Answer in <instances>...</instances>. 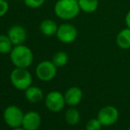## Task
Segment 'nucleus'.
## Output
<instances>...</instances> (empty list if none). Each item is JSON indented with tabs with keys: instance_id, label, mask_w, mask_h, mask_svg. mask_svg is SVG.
I'll use <instances>...</instances> for the list:
<instances>
[{
	"instance_id": "nucleus-1",
	"label": "nucleus",
	"mask_w": 130,
	"mask_h": 130,
	"mask_svg": "<svg viewBox=\"0 0 130 130\" xmlns=\"http://www.w3.org/2000/svg\"><path fill=\"white\" fill-rule=\"evenodd\" d=\"M10 59L15 67L27 68L32 65L34 54L32 50L26 45H15L10 52Z\"/></svg>"
},
{
	"instance_id": "nucleus-2",
	"label": "nucleus",
	"mask_w": 130,
	"mask_h": 130,
	"mask_svg": "<svg viewBox=\"0 0 130 130\" xmlns=\"http://www.w3.org/2000/svg\"><path fill=\"white\" fill-rule=\"evenodd\" d=\"M80 11L78 0H58L54 5L55 14L64 21H70L76 18Z\"/></svg>"
},
{
	"instance_id": "nucleus-3",
	"label": "nucleus",
	"mask_w": 130,
	"mask_h": 130,
	"mask_svg": "<svg viewBox=\"0 0 130 130\" xmlns=\"http://www.w3.org/2000/svg\"><path fill=\"white\" fill-rule=\"evenodd\" d=\"M32 75L27 68L15 67L11 72L10 80L15 89L19 90H26L32 83Z\"/></svg>"
},
{
	"instance_id": "nucleus-4",
	"label": "nucleus",
	"mask_w": 130,
	"mask_h": 130,
	"mask_svg": "<svg viewBox=\"0 0 130 130\" xmlns=\"http://www.w3.org/2000/svg\"><path fill=\"white\" fill-rule=\"evenodd\" d=\"M24 113L21 109L16 105H10L5 108L3 113V118L8 127L12 128L20 127L22 126Z\"/></svg>"
},
{
	"instance_id": "nucleus-5",
	"label": "nucleus",
	"mask_w": 130,
	"mask_h": 130,
	"mask_svg": "<svg viewBox=\"0 0 130 130\" xmlns=\"http://www.w3.org/2000/svg\"><path fill=\"white\" fill-rule=\"evenodd\" d=\"M36 74L39 80L43 82H50L57 74V67L52 61L43 60L40 62L36 68Z\"/></svg>"
},
{
	"instance_id": "nucleus-6",
	"label": "nucleus",
	"mask_w": 130,
	"mask_h": 130,
	"mask_svg": "<svg viewBox=\"0 0 130 130\" xmlns=\"http://www.w3.org/2000/svg\"><path fill=\"white\" fill-rule=\"evenodd\" d=\"M57 38L63 43H71L75 41L78 36L77 28L70 23H64L58 26Z\"/></svg>"
},
{
	"instance_id": "nucleus-7",
	"label": "nucleus",
	"mask_w": 130,
	"mask_h": 130,
	"mask_svg": "<svg viewBox=\"0 0 130 130\" xmlns=\"http://www.w3.org/2000/svg\"><path fill=\"white\" fill-rule=\"evenodd\" d=\"M65 104V96L58 91H52L45 96V105L49 111L52 112H58L62 111Z\"/></svg>"
},
{
	"instance_id": "nucleus-8",
	"label": "nucleus",
	"mask_w": 130,
	"mask_h": 130,
	"mask_svg": "<svg viewBox=\"0 0 130 130\" xmlns=\"http://www.w3.org/2000/svg\"><path fill=\"white\" fill-rule=\"evenodd\" d=\"M119 111L114 106H104L99 110L98 113V120L100 121L102 126L108 127L111 126L118 120Z\"/></svg>"
},
{
	"instance_id": "nucleus-9",
	"label": "nucleus",
	"mask_w": 130,
	"mask_h": 130,
	"mask_svg": "<svg viewBox=\"0 0 130 130\" xmlns=\"http://www.w3.org/2000/svg\"><path fill=\"white\" fill-rule=\"evenodd\" d=\"M7 36L14 46L23 44L27 40V30L21 25H14L8 29Z\"/></svg>"
},
{
	"instance_id": "nucleus-10",
	"label": "nucleus",
	"mask_w": 130,
	"mask_h": 130,
	"mask_svg": "<svg viewBox=\"0 0 130 130\" xmlns=\"http://www.w3.org/2000/svg\"><path fill=\"white\" fill-rule=\"evenodd\" d=\"M42 123L41 115L34 111H29L24 114L22 127L26 130H37Z\"/></svg>"
},
{
	"instance_id": "nucleus-11",
	"label": "nucleus",
	"mask_w": 130,
	"mask_h": 130,
	"mask_svg": "<svg viewBox=\"0 0 130 130\" xmlns=\"http://www.w3.org/2000/svg\"><path fill=\"white\" fill-rule=\"evenodd\" d=\"M66 104L70 106H75L82 99V91L78 87H71L66 91L65 95Z\"/></svg>"
},
{
	"instance_id": "nucleus-12",
	"label": "nucleus",
	"mask_w": 130,
	"mask_h": 130,
	"mask_svg": "<svg viewBox=\"0 0 130 130\" xmlns=\"http://www.w3.org/2000/svg\"><path fill=\"white\" fill-rule=\"evenodd\" d=\"M25 96L27 100L32 104H37L43 100V92L36 86H30L25 90Z\"/></svg>"
},
{
	"instance_id": "nucleus-13",
	"label": "nucleus",
	"mask_w": 130,
	"mask_h": 130,
	"mask_svg": "<svg viewBox=\"0 0 130 130\" xmlns=\"http://www.w3.org/2000/svg\"><path fill=\"white\" fill-rule=\"evenodd\" d=\"M58 26L53 20H43L39 26L40 32L45 36H52L57 34Z\"/></svg>"
},
{
	"instance_id": "nucleus-14",
	"label": "nucleus",
	"mask_w": 130,
	"mask_h": 130,
	"mask_svg": "<svg viewBox=\"0 0 130 130\" xmlns=\"http://www.w3.org/2000/svg\"><path fill=\"white\" fill-rule=\"evenodd\" d=\"M116 43L120 49H130V28L126 27L119 32L116 37Z\"/></svg>"
},
{
	"instance_id": "nucleus-15",
	"label": "nucleus",
	"mask_w": 130,
	"mask_h": 130,
	"mask_svg": "<svg viewBox=\"0 0 130 130\" xmlns=\"http://www.w3.org/2000/svg\"><path fill=\"white\" fill-rule=\"evenodd\" d=\"M80 11L87 13H91L96 11L98 8V0H78Z\"/></svg>"
},
{
	"instance_id": "nucleus-16",
	"label": "nucleus",
	"mask_w": 130,
	"mask_h": 130,
	"mask_svg": "<svg viewBox=\"0 0 130 130\" xmlns=\"http://www.w3.org/2000/svg\"><path fill=\"white\" fill-rule=\"evenodd\" d=\"M12 41L7 35H0V53L1 54H10L13 48Z\"/></svg>"
},
{
	"instance_id": "nucleus-17",
	"label": "nucleus",
	"mask_w": 130,
	"mask_h": 130,
	"mask_svg": "<svg viewBox=\"0 0 130 130\" xmlns=\"http://www.w3.org/2000/svg\"><path fill=\"white\" fill-rule=\"evenodd\" d=\"M66 121L71 126H74L80 121V112L75 108H70L66 111L65 114Z\"/></svg>"
},
{
	"instance_id": "nucleus-18",
	"label": "nucleus",
	"mask_w": 130,
	"mask_h": 130,
	"mask_svg": "<svg viewBox=\"0 0 130 130\" xmlns=\"http://www.w3.org/2000/svg\"><path fill=\"white\" fill-rule=\"evenodd\" d=\"M52 61L57 67H65L67 64V62H68V56H67V54L66 52H58L54 54V56L52 57Z\"/></svg>"
},
{
	"instance_id": "nucleus-19",
	"label": "nucleus",
	"mask_w": 130,
	"mask_h": 130,
	"mask_svg": "<svg viewBox=\"0 0 130 130\" xmlns=\"http://www.w3.org/2000/svg\"><path fill=\"white\" fill-rule=\"evenodd\" d=\"M102 124L98 119H92L89 120L86 125V130H101Z\"/></svg>"
},
{
	"instance_id": "nucleus-20",
	"label": "nucleus",
	"mask_w": 130,
	"mask_h": 130,
	"mask_svg": "<svg viewBox=\"0 0 130 130\" xmlns=\"http://www.w3.org/2000/svg\"><path fill=\"white\" fill-rule=\"evenodd\" d=\"M23 2L29 8L36 9L41 7L45 3V0H24Z\"/></svg>"
},
{
	"instance_id": "nucleus-21",
	"label": "nucleus",
	"mask_w": 130,
	"mask_h": 130,
	"mask_svg": "<svg viewBox=\"0 0 130 130\" xmlns=\"http://www.w3.org/2000/svg\"><path fill=\"white\" fill-rule=\"evenodd\" d=\"M9 10L8 0H0V18L5 16Z\"/></svg>"
},
{
	"instance_id": "nucleus-22",
	"label": "nucleus",
	"mask_w": 130,
	"mask_h": 130,
	"mask_svg": "<svg viewBox=\"0 0 130 130\" xmlns=\"http://www.w3.org/2000/svg\"><path fill=\"white\" fill-rule=\"evenodd\" d=\"M125 21H126V25H127V27L130 28V10L128 11V12H127V15H126Z\"/></svg>"
},
{
	"instance_id": "nucleus-23",
	"label": "nucleus",
	"mask_w": 130,
	"mask_h": 130,
	"mask_svg": "<svg viewBox=\"0 0 130 130\" xmlns=\"http://www.w3.org/2000/svg\"><path fill=\"white\" fill-rule=\"evenodd\" d=\"M12 130H26V129H24V128H23V127H22V128H21V127H15V128H12Z\"/></svg>"
},
{
	"instance_id": "nucleus-24",
	"label": "nucleus",
	"mask_w": 130,
	"mask_h": 130,
	"mask_svg": "<svg viewBox=\"0 0 130 130\" xmlns=\"http://www.w3.org/2000/svg\"><path fill=\"white\" fill-rule=\"evenodd\" d=\"M16 1H24V0H16Z\"/></svg>"
},
{
	"instance_id": "nucleus-25",
	"label": "nucleus",
	"mask_w": 130,
	"mask_h": 130,
	"mask_svg": "<svg viewBox=\"0 0 130 130\" xmlns=\"http://www.w3.org/2000/svg\"><path fill=\"white\" fill-rule=\"evenodd\" d=\"M127 130H130V127H129V128H128V129H127Z\"/></svg>"
}]
</instances>
